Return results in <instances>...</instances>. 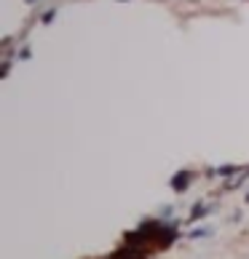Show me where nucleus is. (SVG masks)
Here are the masks:
<instances>
[]
</instances>
